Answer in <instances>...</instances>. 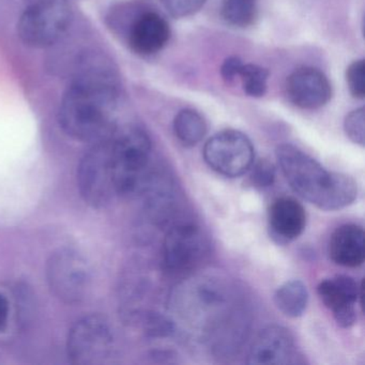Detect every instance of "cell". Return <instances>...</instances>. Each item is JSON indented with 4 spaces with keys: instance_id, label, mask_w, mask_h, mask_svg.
<instances>
[{
    "instance_id": "obj_1",
    "label": "cell",
    "mask_w": 365,
    "mask_h": 365,
    "mask_svg": "<svg viewBox=\"0 0 365 365\" xmlns=\"http://www.w3.org/2000/svg\"><path fill=\"white\" fill-rule=\"evenodd\" d=\"M118 84L110 69L95 61L78 70L63 95L58 120L67 135L81 142L97 143L114 132L113 116Z\"/></svg>"
},
{
    "instance_id": "obj_2",
    "label": "cell",
    "mask_w": 365,
    "mask_h": 365,
    "mask_svg": "<svg viewBox=\"0 0 365 365\" xmlns=\"http://www.w3.org/2000/svg\"><path fill=\"white\" fill-rule=\"evenodd\" d=\"M277 159L292 189L322 210L345 208L358 196V185L351 177L329 172L294 145H279Z\"/></svg>"
},
{
    "instance_id": "obj_3",
    "label": "cell",
    "mask_w": 365,
    "mask_h": 365,
    "mask_svg": "<svg viewBox=\"0 0 365 365\" xmlns=\"http://www.w3.org/2000/svg\"><path fill=\"white\" fill-rule=\"evenodd\" d=\"M234 294L223 279L200 277L177 287L173 296V309L183 322L210 337L232 334L235 324Z\"/></svg>"
},
{
    "instance_id": "obj_4",
    "label": "cell",
    "mask_w": 365,
    "mask_h": 365,
    "mask_svg": "<svg viewBox=\"0 0 365 365\" xmlns=\"http://www.w3.org/2000/svg\"><path fill=\"white\" fill-rule=\"evenodd\" d=\"M110 160L117 195L142 194L150 180L151 140L140 128L113 132Z\"/></svg>"
},
{
    "instance_id": "obj_5",
    "label": "cell",
    "mask_w": 365,
    "mask_h": 365,
    "mask_svg": "<svg viewBox=\"0 0 365 365\" xmlns=\"http://www.w3.org/2000/svg\"><path fill=\"white\" fill-rule=\"evenodd\" d=\"M70 22L71 10L65 0H35L19 20L18 35L31 48H48L61 39Z\"/></svg>"
},
{
    "instance_id": "obj_6",
    "label": "cell",
    "mask_w": 365,
    "mask_h": 365,
    "mask_svg": "<svg viewBox=\"0 0 365 365\" xmlns=\"http://www.w3.org/2000/svg\"><path fill=\"white\" fill-rule=\"evenodd\" d=\"M110 135L93 143L78 166V185L81 195L86 204L95 208L106 206L117 195L110 160Z\"/></svg>"
},
{
    "instance_id": "obj_7",
    "label": "cell",
    "mask_w": 365,
    "mask_h": 365,
    "mask_svg": "<svg viewBox=\"0 0 365 365\" xmlns=\"http://www.w3.org/2000/svg\"><path fill=\"white\" fill-rule=\"evenodd\" d=\"M204 159L215 172L236 178L251 168L255 151L251 140L245 133L238 130L226 129L207 140Z\"/></svg>"
},
{
    "instance_id": "obj_8",
    "label": "cell",
    "mask_w": 365,
    "mask_h": 365,
    "mask_svg": "<svg viewBox=\"0 0 365 365\" xmlns=\"http://www.w3.org/2000/svg\"><path fill=\"white\" fill-rule=\"evenodd\" d=\"M67 347L73 364H102L110 358L114 347L112 329L101 316H86L70 331Z\"/></svg>"
},
{
    "instance_id": "obj_9",
    "label": "cell",
    "mask_w": 365,
    "mask_h": 365,
    "mask_svg": "<svg viewBox=\"0 0 365 365\" xmlns=\"http://www.w3.org/2000/svg\"><path fill=\"white\" fill-rule=\"evenodd\" d=\"M46 277L55 296L66 303L81 302L91 288V270L86 260L71 250H61L51 256Z\"/></svg>"
},
{
    "instance_id": "obj_10",
    "label": "cell",
    "mask_w": 365,
    "mask_h": 365,
    "mask_svg": "<svg viewBox=\"0 0 365 365\" xmlns=\"http://www.w3.org/2000/svg\"><path fill=\"white\" fill-rule=\"evenodd\" d=\"M208 253V242L198 226L182 223L168 230L163 243L166 269L174 274H183L202 264Z\"/></svg>"
},
{
    "instance_id": "obj_11",
    "label": "cell",
    "mask_w": 365,
    "mask_h": 365,
    "mask_svg": "<svg viewBox=\"0 0 365 365\" xmlns=\"http://www.w3.org/2000/svg\"><path fill=\"white\" fill-rule=\"evenodd\" d=\"M288 99L302 110L324 108L332 98V85L324 72L313 67H301L294 70L286 82Z\"/></svg>"
},
{
    "instance_id": "obj_12",
    "label": "cell",
    "mask_w": 365,
    "mask_h": 365,
    "mask_svg": "<svg viewBox=\"0 0 365 365\" xmlns=\"http://www.w3.org/2000/svg\"><path fill=\"white\" fill-rule=\"evenodd\" d=\"M318 296L332 312L339 326L350 328L356 322V303L362 299V286L348 275H337L320 282Z\"/></svg>"
},
{
    "instance_id": "obj_13",
    "label": "cell",
    "mask_w": 365,
    "mask_h": 365,
    "mask_svg": "<svg viewBox=\"0 0 365 365\" xmlns=\"http://www.w3.org/2000/svg\"><path fill=\"white\" fill-rule=\"evenodd\" d=\"M297 356L296 344L289 330L282 326L260 331L250 348L247 363L254 365L292 364Z\"/></svg>"
},
{
    "instance_id": "obj_14",
    "label": "cell",
    "mask_w": 365,
    "mask_h": 365,
    "mask_svg": "<svg viewBox=\"0 0 365 365\" xmlns=\"http://www.w3.org/2000/svg\"><path fill=\"white\" fill-rule=\"evenodd\" d=\"M172 37L170 23L153 10L143 12L132 22L128 44L140 56H153L161 52Z\"/></svg>"
},
{
    "instance_id": "obj_15",
    "label": "cell",
    "mask_w": 365,
    "mask_h": 365,
    "mask_svg": "<svg viewBox=\"0 0 365 365\" xmlns=\"http://www.w3.org/2000/svg\"><path fill=\"white\" fill-rule=\"evenodd\" d=\"M268 224L271 238L279 245H287L304 232L307 212L294 198L279 197L269 208Z\"/></svg>"
},
{
    "instance_id": "obj_16",
    "label": "cell",
    "mask_w": 365,
    "mask_h": 365,
    "mask_svg": "<svg viewBox=\"0 0 365 365\" xmlns=\"http://www.w3.org/2000/svg\"><path fill=\"white\" fill-rule=\"evenodd\" d=\"M329 255L336 264L349 268L361 266L365 259L364 230L356 224L339 226L331 235Z\"/></svg>"
},
{
    "instance_id": "obj_17",
    "label": "cell",
    "mask_w": 365,
    "mask_h": 365,
    "mask_svg": "<svg viewBox=\"0 0 365 365\" xmlns=\"http://www.w3.org/2000/svg\"><path fill=\"white\" fill-rule=\"evenodd\" d=\"M173 130L181 144L192 147L204 140L208 127L204 117L197 110L183 108L175 116Z\"/></svg>"
},
{
    "instance_id": "obj_18",
    "label": "cell",
    "mask_w": 365,
    "mask_h": 365,
    "mask_svg": "<svg viewBox=\"0 0 365 365\" xmlns=\"http://www.w3.org/2000/svg\"><path fill=\"white\" fill-rule=\"evenodd\" d=\"M274 302L284 315L292 318L300 317L309 302L307 286L299 279L286 282L275 292Z\"/></svg>"
},
{
    "instance_id": "obj_19",
    "label": "cell",
    "mask_w": 365,
    "mask_h": 365,
    "mask_svg": "<svg viewBox=\"0 0 365 365\" xmlns=\"http://www.w3.org/2000/svg\"><path fill=\"white\" fill-rule=\"evenodd\" d=\"M258 14L257 0H223L221 16L228 25L247 29L254 24Z\"/></svg>"
},
{
    "instance_id": "obj_20",
    "label": "cell",
    "mask_w": 365,
    "mask_h": 365,
    "mask_svg": "<svg viewBox=\"0 0 365 365\" xmlns=\"http://www.w3.org/2000/svg\"><path fill=\"white\" fill-rule=\"evenodd\" d=\"M238 78L242 83L245 95L252 98H262L268 89L269 71L254 63H243Z\"/></svg>"
},
{
    "instance_id": "obj_21",
    "label": "cell",
    "mask_w": 365,
    "mask_h": 365,
    "mask_svg": "<svg viewBox=\"0 0 365 365\" xmlns=\"http://www.w3.org/2000/svg\"><path fill=\"white\" fill-rule=\"evenodd\" d=\"M346 83L348 91L354 99L363 100L365 97V63L358 59L350 63L346 70Z\"/></svg>"
},
{
    "instance_id": "obj_22",
    "label": "cell",
    "mask_w": 365,
    "mask_h": 365,
    "mask_svg": "<svg viewBox=\"0 0 365 365\" xmlns=\"http://www.w3.org/2000/svg\"><path fill=\"white\" fill-rule=\"evenodd\" d=\"M344 130L354 144L364 146L365 142V114L364 108H356L346 116L344 120Z\"/></svg>"
},
{
    "instance_id": "obj_23",
    "label": "cell",
    "mask_w": 365,
    "mask_h": 365,
    "mask_svg": "<svg viewBox=\"0 0 365 365\" xmlns=\"http://www.w3.org/2000/svg\"><path fill=\"white\" fill-rule=\"evenodd\" d=\"M164 9L175 19H185L197 14L208 0H159Z\"/></svg>"
},
{
    "instance_id": "obj_24",
    "label": "cell",
    "mask_w": 365,
    "mask_h": 365,
    "mask_svg": "<svg viewBox=\"0 0 365 365\" xmlns=\"http://www.w3.org/2000/svg\"><path fill=\"white\" fill-rule=\"evenodd\" d=\"M250 182L257 189H264L273 185L275 180V168L268 160H259L252 164Z\"/></svg>"
},
{
    "instance_id": "obj_25",
    "label": "cell",
    "mask_w": 365,
    "mask_h": 365,
    "mask_svg": "<svg viewBox=\"0 0 365 365\" xmlns=\"http://www.w3.org/2000/svg\"><path fill=\"white\" fill-rule=\"evenodd\" d=\"M243 61L239 57L230 56L221 66V76L227 84H232L238 78Z\"/></svg>"
},
{
    "instance_id": "obj_26",
    "label": "cell",
    "mask_w": 365,
    "mask_h": 365,
    "mask_svg": "<svg viewBox=\"0 0 365 365\" xmlns=\"http://www.w3.org/2000/svg\"><path fill=\"white\" fill-rule=\"evenodd\" d=\"M8 319H9V303L3 294H0V331L5 330Z\"/></svg>"
}]
</instances>
